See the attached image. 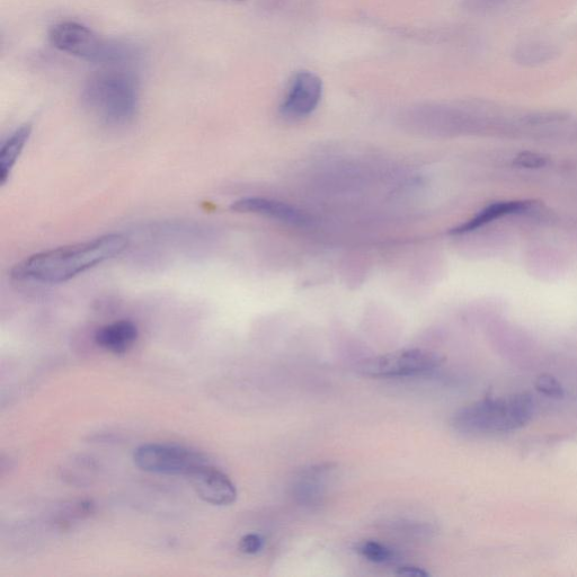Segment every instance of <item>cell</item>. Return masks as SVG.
<instances>
[{
	"mask_svg": "<svg viewBox=\"0 0 577 577\" xmlns=\"http://www.w3.org/2000/svg\"><path fill=\"white\" fill-rule=\"evenodd\" d=\"M324 84L312 71L301 70L291 77L279 106L282 119L299 122L310 117L321 104Z\"/></svg>",
	"mask_w": 577,
	"mask_h": 577,
	"instance_id": "cell-7",
	"label": "cell"
},
{
	"mask_svg": "<svg viewBox=\"0 0 577 577\" xmlns=\"http://www.w3.org/2000/svg\"><path fill=\"white\" fill-rule=\"evenodd\" d=\"M559 50L553 43L544 40H526L513 49L512 58L519 66L535 68L553 62Z\"/></svg>",
	"mask_w": 577,
	"mask_h": 577,
	"instance_id": "cell-12",
	"label": "cell"
},
{
	"mask_svg": "<svg viewBox=\"0 0 577 577\" xmlns=\"http://www.w3.org/2000/svg\"><path fill=\"white\" fill-rule=\"evenodd\" d=\"M511 0H464V8L472 13H487L500 8Z\"/></svg>",
	"mask_w": 577,
	"mask_h": 577,
	"instance_id": "cell-17",
	"label": "cell"
},
{
	"mask_svg": "<svg viewBox=\"0 0 577 577\" xmlns=\"http://www.w3.org/2000/svg\"><path fill=\"white\" fill-rule=\"evenodd\" d=\"M330 466L312 467L301 473L294 486L296 499L306 505H314L321 502L325 492Z\"/></svg>",
	"mask_w": 577,
	"mask_h": 577,
	"instance_id": "cell-11",
	"label": "cell"
},
{
	"mask_svg": "<svg viewBox=\"0 0 577 577\" xmlns=\"http://www.w3.org/2000/svg\"><path fill=\"white\" fill-rule=\"evenodd\" d=\"M82 101L85 108L106 126H126L138 111V78L124 66H106L88 79Z\"/></svg>",
	"mask_w": 577,
	"mask_h": 577,
	"instance_id": "cell-2",
	"label": "cell"
},
{
	"mask_svg": "<svg viewBox=\"0 0 577 577\" xmlns=\"http://www.w3.org/2000/svg\"><path fill=\"white\" fill-rule=\"evenodd\" d=\"M397 574L407 577H425L430 575L429 572L424 571L423 568L416 566H403L399 568Z\"/></svg>",
	"mask_w": 577,
	"mask_h": 577,
	"instance_id": "cell-21",
	"label": "cell"
},
{
	"mask_svg": "<svg viewBox=\"0 0 577 577\" xmlns=\"http://www.w3.org/2000/svg\"><path fill=\"white\" fill-rule=\"evenodd\" d=\"M535 412L534 399L527 393L487 398L461 408L451 425L468 436L507 433L525 426Z\"/></svg>",
	"mask_w": 577,
	"mask_h": 577,
	"instance_id": "cell-3",
	"label": "cell"
},
{
	"mask_svg": "<svg viewBox=\"0 0 577 577\" xmlns=\"http://www.w3.org/2000/svg\"><path fill=\"white\" fill-rule=\"evenodd\" d=\"M528 207L527 202H499L493 203L486 207L477 215L451 230L452 235H464L475 232V230L482 228L488 224L493 223L494 220L500 219L504 216L512 215V213L525 210Z\"/></svg>",
	"mask_w": 577,
	"mask_h": 577,
	"instance_id": "cell-14",
	"label": "cell"
},
{
	"mask_svg": "<svg viewBox=\"0 0 577 577\" xmlns=\"http://www.w3.org/2000/svg\"><path fill=\"white\" fill-rule=\"evenodd\" d=\"M139 336L135 323L122 319L100 328L95 334V342L105 351L124 354L133 348Z\"/></svg>",
	"mask_w": 577,
	"mask_h": 577,
	"instance_id": "cell-10",
	"label": "cell"
},
{
	"mask_svg": "<svg viewBox=\"0 0 577 577\" xmlns=\"http://www.w3.org/2000/svg\"><path fill=\"white\" fill-rule=\"evenodd\" d=\"M537 388L541 393L552 397L563 396V388L558 381L550 376H543L538 379Z\"/></svg>",
	"mask_w": 577,
	"mask_h": 577,
	"instance_id": "cell-19",
	"label": "cell"
},
{
	"mask_svg": "<svg viewBox=\"0 0 577 577\" xmlns=\"http://www.w3.org/2000/svg\"><path fill=\"white\" fill-rule=\"evenodd\" d=\"M237 2H241V0H237Z\"/></svg>",
	"mask_w": 577,
	"mask_h": 577,
	"instance_id": "cell-22",
	"label": "cell"
},
{
	"mask_svg": "<svg viewBox=\"0 0 577 577\" xmlns=\"http://www.w3.org/2000/svg\"><path fill=\"white\" fill-rule=\"evenodd\" d=\"M264 546V540L260 535L248 534L239 541V549L246 555L260 553Z\"/></svg>",
	"mask_w": 577,
	"mask_h": 577,
	"instance_id": "cell-18",
	"label": "cell"
},
{
	"mask_svg": "<svg viewBox=\"0 0 577 577\" xmlns=\"http://www.w3.org/2000/svg\"><path fill=\"white\" fill-rule=\"evenodd\" d=\"M358 553L368 559L369 562L383 564L393 561L394 553L383 544L377 541H362L357 547Z\"/></svg>",
	"mask_w": 577,
	"mask_h": 577,
	"instance_id": "cell-15",
	"label": "cell"
},
{
	"mask_svg": "<svg viewBox=\"0 0 577 577\" xmlns=\"http://www.w3.org/2000/svg\"><path fill=\"white\" fill-rule=\"evenodd\" d=\"M439 354L424 349L399 350L365 360L358 367L371 378H404L429 374L442 365Z\"/></svg>",
	"mask_w": 577,
	"mask_h": 577,
	"instance_id": "cell-5",
	"label": "cell"
},
{
	"mask_svg": "<svg viewBox=\"0 0 577 577\" xmlns=\"http://www.w3.org/2000/svg\"><path fill=\"white\" fill-rule=\"evenodd\" d=\"M309 0H263L265 12L280 15H297L307 10Z\"/></svg>",
	"mask_w": 577,
	"mask_h": 577,
	"instance_id": "cell-16",
	"label": "cell"
},
{
	"mask_svg": "<svg viewBox=\"0 0 577 577\" xmlns=\"http://www.w3.org/2000/svg\"><path fill=\"white\" fill-rule=\"evenodd\" d=\"M518 165L525 167H541L545 164V159L535 154H523L518 157Z\"/></svg>",
	"mask_w": 577,
	"mask_h": 577,
	"instance_id": "cell-20",
	"label": "cell"
},
{
	"mask_svg": "<svg viewBox=\"0 0 577 577\" xmlns=\"http://www.w3.org/2000/svg\"><path fill=\"white\" fill-rule=\"evenodd\" d=\"M32 133L31 124H23L8 137L0 148V184L5 185L10 179L13 168L28 144Z\"/></svg>",
	"mask_w": 577,
	"mask_h": 577,
	"instance_id": "cell-13",
	"label": "cell"
},
{
	"mask_svg": "<svg viewBox=\"0 0 577 577\" xmlns=\"http://www.w3.org/2000/svg\"><path fill=\"white\" fill-rule=\"evenodd\" d=\"M129 239L108 234L83 243L53 248L26 257L15 264L11 277L16 281L58 284L115 259L127 250Z\"/></svg>",
	"mask_w": 577,
	"mask_h": 577,
	"instance_id": "cell-1",
	"label": "cell"
},
{
	"mask_svg": "<svg viewBox=\"0 0 577 577\" xmlns=\"http://www.w3.org/2000/svg\"><path fill=\"white\" fill-rule=\"evenodd\" d=\"M195 493L206 503L228 507L237 500L235 484L225 473L208 464L199 467L189 476Z\"/></svg>",
	"mask_w": 577,
	"mask_h": 577,
	"instance_id": "cell-8",
	"label": "cell"
},
{
	"mask_svg": "<svg viewBox=\"0 0 577 577\" xmlns=\"http://www.w3.org/2000/svg\"><path fill=\"white\" fill-rule=\"evenodd\" d=\"M232 210L269 218L289 226L303 227L309 223V218L304 211L291 206L289 203L268 198L239 199L232 204Z\"/></svg>",
	"mask_w": 577,
	"mask_h": 577,
	"instance_id": "cell-9",
	"label": "cell"
},
{
	"mask_svg": "<svg viewBox=\"0 0 577 577\" xmlns=\"http://www.w3.org/2000/svg\"><path fill=\"white\" fill-rule=\"evenodd\" d=\"M53 48L66 55L103 66H126L135 52L124 44L106 41L87 26L77 22H61L49 32Z\"/></svg>",
	"mask_w": 577,
	"mask_h": 577,
	"instance_id": "cell-4",
	"label": "cell"
},
{
	"mask_svg": "<svg viewBox=\"0 0 577 577\" xmlns=\"http://www.w3.org/2000/svg\"><path fill=\"white\" fill-rule=\"evenodd\" d=\"M133 463L144 472L190 476L194 470L207 464L200 452L165 443H148L133 452Z\"/></svg>",
	"mask_w": 577,
	"mask_h": 577,
	"instance_id": "cell-6",
	"label": "cell"
}]
</instances>
